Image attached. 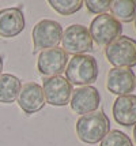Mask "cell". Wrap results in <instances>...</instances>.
<instances>
[{
	"label": "cell",
	"mask_w": 136,
	"mask_h": 146,
	"mask_svg": "<svg viewBox=\"0 0 136 146\" xmlns=\"http://www.w3.org/2000/svg\"><path fill=\"white\" fill-rule=\"evenodd\" d=\"M133 138H135V142H136V124H135V128H133Z\"/></svg>",
	"instance_id": "ffe728a7"
},
{
	"label": "cell",
	"mask_w": 136,
	"mask_h": 146,
	"mask_svg": "<svg viewBox=\"0 0 136 146\" xmlns=\"http://www.w3.org/2000/svg\"><path fill=\"white\" fill-rule=\"evenodd\" d=\"M133 21H135V29H136V17H135V19H133Z\"/></svg>",
	"instance_id": "44dd1931"
},
{
	"label": "cell",
	"mask_w": 136,
	"mask_h": 146,
	"mask_svg": "<svg viewBox=\"0 0 136 146\" xmlns=\"http://www.w3.org/2000/svg\"><path fill=\"white\" fill-rule=\"evenodd\" d=\"M61 44L63 51L65 53H72L74 56L93 51V40L89 29L79 23L67 26L65 30H63Z\"/></svg>",
	"instance_id": "8992f818"
},
{
	"label": "cell",
	"mask_w": 136,
	"mask_h": 146,
	"mask_svg": "<svg viewBox=\"0 0 136 146\" xmlns=\"http://www.w3.org/2000/svg\"><path fill=\"white\" fill-rule=\"evenodd\" d=\"M16 100H18L19 108L27 115L37 113L46 104L44 90L41 88V85L35 82H27L22 85Z\"/></svg>",
	"instance_id": "8fae6325"
},
{
	"label": "cell",
	"mask_w": 136,
	"mask_h": 146,
	"mask_svg": "<svg viewBox=\"0 0 136 146\" xmlns=\"http://www.w3.org/2000/svg\"><path fill=\"white\" fill-rule=\"evenodd\" d=\"M33 52L56 48L61 42L63 27L53 19H42L33 27Z\"/></svg>",
	"instance_id": "277c9868"
},
{
	"label": "cell",
	"mask_w": 136,
	"mask_h": 146,
	"mask_svg": "<svg viewBox=\"0 0 136 146\" xmlns=\"http://www.w3.org/2000/svg\"><path fill=\"white\" fill-rule=\"evenodd\" d=\"M109 131L110 120L102 111H94L91 113L83 115L76 121V135L87 145L101 142Z\"/></svg>",
	"instance_id": "6da1fadb"
},
{
	"label": "cell",
	"mask_w": 136,
	"mask_h": 146,
	"mask_svg": "<svg viewBox=\"0 0 136 146\" xmlns=\"http://www.w3.org/2000/svg\"><path fill=\"white\" fill-rule=\"evenodd\" d=\"M101 146H133L131 138L120 130H112L101 141Z\"/></svg>",
	"instance_id": "e0dca14e"
},
{
	"label": "cell",
	"mask_w": 136,
	"mask_h": 146,
	"mask_svg": "<svg viewBox=\"0 0 136 146\" xmlns=\"http://www.w3.org/2000/svg\"><path fill=\"white\" fill-rule=\"evenodd\" d=\"M22 82L18 76L12 74H1L0 75V102L11 104L19 96Z\"/></svg>",
	"instance_id": "5bb4252c"
},
{
	"label": "cell",
	"mask_w": 136,
	"mask_h": 146,
	"mask_svg": "<svg viewBox=\"0 0 136 146\" xmlns=\"http://www.w3.org/2000/svg\"><path fill=\"white\" fill-rule=\"evenodd\" d=\"M113 117L124 127L136 124V94L118 96L113 102Z\"/></svg>",
	"instance_id": "4fadbf2b"
},
{
	"label": "cell",
	"mask_w": 136,
	"mask_h": 146,
	"mask_svg": "<svg viewBox=\"0 0 136 146\" xmlns=\"http://www.w3.org/2000/svg\"><path fill=\"white\" fill-rule=\"evenodd\" d=\"M65 76L71 85L90 86L98 78L97 59L87 53L72 56L65 67Z\"/></svg>",
	"instance_id": "7a4b0ae2"
},
{
	"label": "cell",
	"mask_w": 136,
	"mask_h": 146,
	"mask_svg": "<svg viewBox=\"0 0 136 146\" xmlns=\"http://www.w3.org/2000/svg\"><path fill=\"white\" fill-rule=\"evenodd\" d=\"M110 11L118 22H131L136 17V0H114L110 3Z\"/></svg>",
	"instance_id": "9a60e30c"
},
{
	"label": "cell",
	"mask_w": 136,
	"mask_h": 146,
	"mask_svg": "<svg viewBox=\"0 0 136 146\" xmlns=\"http://www.w3.org/2000/svg\"><path fill=\"white\" fill-rule=\"evenodd\" d=\"M1 70H3V59L0 56V75H1Z\"/></svg>",
	"instance_id": "d6986e66"
},
{
	"label": "cell",
	"mask_w": 136,
	"mask_h": 146,
	"mask_svg": "<svg viewBox=\"0 0 136 146\" xmlns=\"http://www.w3.org/2000/svg\"><path fill=\"white\" fill-rule=\"evenodd\" d=\"M136 86V76L131 68L114 67L106 76V89L117 96L132 94Z\"/></svg>",
	"instance_id": "30bf717a"
},
{
	"label": "cell",
	"mask_w": 136,
	"mask_h": 146,
	"mask_svg": "<svg viewBox=\"0 0 136 146\" xmlns=\"http://www.w3.org/2000/svg\"><path fill=\"white\" fill-rule=\"evenodd\" d=\"M45 101L53 107L67 105L72 96V85L61 75L45 76L42 83Z\"/></svg>",
	"instance_id": "52a82bcc"
},
{
	"label": "cell",
	"mask_w": 136,
	"mask_h": 146,
	"mask_svg": "<svg viewBox=\"0 0 136 146\" xmlns=\"http://www.w3.org/2000/svg\"><path fill=\"white\" fill-rule=\"evenodd\" d=\"M110 0H86L83 4L87 7V10L91 14H97V15H102L106 14V11L110 8Z\"/></svg>",
	"instance_id": "ac0fdd59"
},
{
	"label": "cell",
	"mask_w": 136,
	"mask_h": 146,
	"mask_svg": "<svg viewBox=\"0 0 136 146\" xmlns=\"http://www.w3.org/2000/svg\"><path fill=\"white\" fill-rule=\"evenodd\" d=\"M105 56L114 67L132 68L136 66V41L127 36H120L105 48Z\"/></svg>",
	"instance_id": "3957f363"
},
{
	"label": "cell",
	"mask_w": 136,
	"mask_h": 146,
	"mask_svg": "<svg viewBox=\"0 0 136 146\" xmlns=\"http://www.w3.org/2000/svg\"><path fill=\"white\" fill-rule=\"evenodd\" d=\"M89 32H90L91 40L95 41V44H98L99 46H108L110 42H113L116 38L121 36L123 25L114 17L109 14H102V15H97L91 21Z\"/></svg>",
	"instance_id": "5b68a950"
},
{
	"label": "cell",
	"mask_w": 136,
	"mask_h": 146,
	"mask_svg": "<svg viewBox=\"0 0 136 146\" xmlns=\"http://www.w3.org/2000/svg\"><path fill=\"white\" fill-rule=\"evenodd\" d=\"M68 53L63 51V48H51L45 49L39 53L37 60V70L39 74L45 76H56L61 75V72L65 71V67L68 64Z\"/></svg>",
	"instance_id": "ba28073f"
},
{
	"label": "cell",
	"mask_w": 136,
	"mask_h": 146,
	"mask_svg": "<svg viewBox=\"0 0 136 146\" xmlns=\"http://www.w3.org/2000/svg\"><path fill=\"white\" fill-rule=\"evenodd\" d=\"M25 17L20 8L10 7L0 10V37L12 38L23 32Z\"/></svg>",
	"instance_id": "7c38bea8"
},
{
	"label": "cell",
	"mask_w": 136,
	"mask_h": 146,
	"mask_svg": "<svg viewBox=\"0 0 136 146\" xmlns=\"http://www.w3.org/2000/svg\"><path fill=\"white\" fill-rule=\"evenodd\" d=\"M48 3L60 15H72L83 7L82 0H49Z\"/></svg>",
	"instance_id": "2e32d148"
},
{
	"label": "cell",
	"mask_w": 136,
	"mask_h": 146,
	"mask_svg": "<svg viewBox=\"0 0 136 146\" xmlns=\"http://www.w3.org/2000/svg\"><path fill=\"white\" fill-rule=\"evenodd\" d=\"M101 104V96L98 89L94 86H80L76 90H72L70 100L71 109L78 115H87L97 111Z\"/></svg>",
	"instance_id": "9c48e42d"
}]
</instances>
